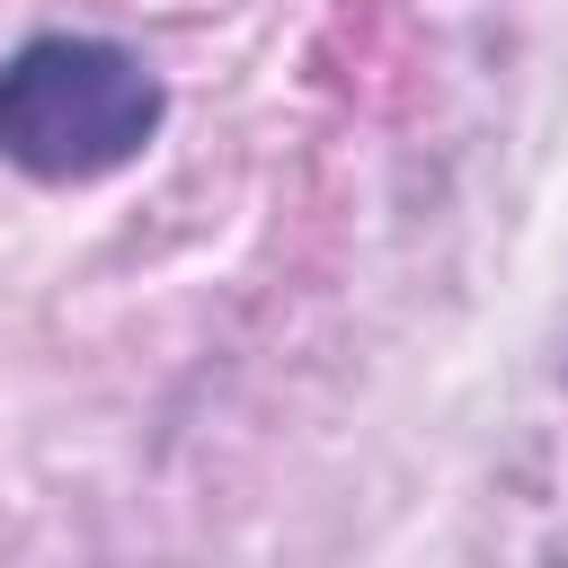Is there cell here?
Segmentation results:
<instances>
[{"label": "cell", "mask_w": 568, "mask_h": 568, "mask_svg": "<svg viewBox=\"0 0 568 568\" xmlns=\"http://www.w3.org/2000/svg\"><path fill=\"white\" fill-rule=\"evenodd\" d=\"M169 124V89L133 44L27 36L0 62V160L36 186H98L133 169Z\"/></svg>", "instance_id": "obj_1"}]
</instances>
